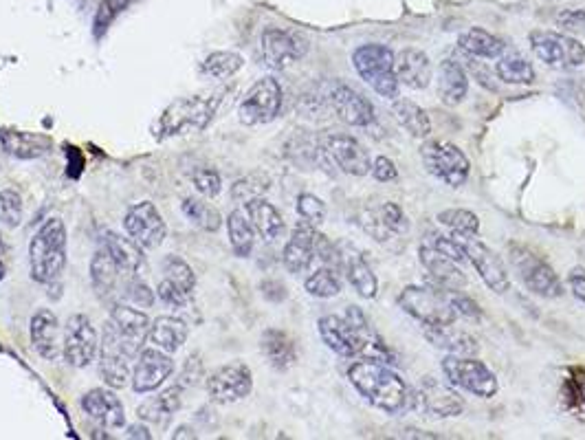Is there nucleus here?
I'll use <instances>...</instances> for the list:
<instances>
[{"label": "nucleus", "instance_id": "obj_38", "mask_svg": "<svg viewBox=\"0 0 585 440\" xmlns=\"http://www.w3.org/2000/svg\"><path fill=\"white\" fill-rule=\"evenodd\" d=\"M187 335H190V328H187V324L181 317L159 315L154 322H150V333H148L150 344L154 348L168 352V355L183 348Z\"/></svg>", "mask_w": 585, "mask_h": 440}, {"label": "nucleus", "instance_id": "obj_14", "mask_svg": "<svg viewBox=\"0 0 585 440\" xmlns=\"http://www.w3.org/2000/svg\"><path fill=\"white\" fill-rule=\"evenodd\" d=\"M205 390L209 394V401L218 405H231L242 399H247L253 390V372L242 361L227 363L207 374Z\"/></svg>", "mask_w": 585, "mask_h": 440}, {"label": "nucleus", "instance_id": "obj_36", "mask_svg": "<svg viewBox=\"0 0 585 440\" xmlns=\"http://www.w3.org/2000/svg\"><path fill=\"white\" fill-rule=\"evenodd\" d=\"M260 350L267 357L271 368L286 372L297 363V346L289 333L280 328H267L260 337Z\"/></svg>", "mask_w": 585, "mask_h": 440}, {"label": "nucleus", "instance_id": "obj_39", "mask_svg": "<svg viewBox=\"0 0 585 440\" xmlns=\"http://www.w3.org/2000/svg\"><path fill=\"white\" fill-rule=\"evenodd\" d=\"M458 49L476 60H498L509 49L498 36L482 27H471L458 36Z\"/></svg>", "mask_w": 585, "mask_h": 440}, {"label": "nucleus", "instance_id": "obj_31", "mask_svg": "<svg viewBox=\"0 0 585 440\" xmlns=\"http://www.w3.org/2000/svg\"><path fill=\"white\" fill-rule=\"evenodd\" d=\"M0 148H3L9 157L14 159H40L53 148V141L47 135L40 132H27V130H0Z\"/></svg>", "mask_w": 585, "mask_h": 440}, {"label": "nucleus", "instance_id": "obj_29", "mask_svg": "<svg viewBox=\"0 0 585 440\" xmlns=\"http://www.w3.org/2000/svg\"><path fill=\"white\" fill-rule=\"evenodd\" d=\"M31 344L38 355L47 361H55L62 355L60 341V319L49 308H42L31 317Z\"/></svg>", "mask_w": 585, "mask_h": 440}, {"label": "nucleus", "instance_id": "obj_8", "mask_svg": "<svg viewBox=\"0 0 585 440\" xmlns=\"http://www.w3.org/2000/svg\"><path fill=\"white\" fill-rule=\"evenodd\" d=\"M445 381L454 385L456 390L478 396V399H493L500 392V381L487 363L476 355H445L440 361Z\"/></svg>", "mask_w": 585, "mask_h": 440}, {"label": "nucleus", "instance_id": "obj_56", "mask_svg": "<svg viewBox=\"0 0 585 440\" xmlns=\"http://www.w3.org/2000/svg\"><path fill=\"white\" fill-rule=\"evenodd\" d=\"M568 289L577 302L585 304V267H572L570 269Z\"/></svg>", "mask_w": 585, "mask_h": 440}, {"label": "nucleus", "instance_id": "obj_11", "mask_svg": "<svg viewBox=\"0 0 585 440\" xmlns=\"http://www.w3.org/2000/svg\"><path fill=\"white\" fill-rule=\"evenodd\" d=\"M535 58L555 71H577L585 66V47L570 33L537 29L528 36Z\"/></svg>", "mask_w": 585, "mask_h": 440}, {"label": "nucleus", "instance_id": "obj_49", "mask_svg": "<svg viewBox=\"0 0 585 440\" xmlns=\"http://www.w3.org/2000/svg\"><path fill=\"white\" fill-rule=\"evenodd\" d=\"M132 0H102L97 7V14H95V22H93V33L95 38L99 40L102 36H106V31L110 29V25L124 14L128 9V5Z\"/></svg>", "mask_w": 585, "mask_h": 440}, {"label": "nucleus", "instance_id": "obj_37", "mask_svg": "<svg viewBox=\"0 0 585 440\" xmlns=\"http://www.w3.org/2000/svg\"><path fill=\"white\" fill-rule=\"evenodd\" d=\"M91 282H93V289L97 291V295L106 300V297L117 295L119 289L124 291V286L128 284V278L119 271L115 260L110 258L102 247H99L91 260Z\"/></svg>", "mask_w": 585, "mask_h": 440}, {"label": "nucleus", "instance_id": "obj_48", "mask_svg": "<svg viewBox=\"0 0 585 440\" xmlns=\"http://www.w3.org/2000/svg\"><path fill=\"white\" fill-rule=\"evenodd\" d=\"M427 245H432L434 249H438L440 253H445L447 258H451L454 262H458L460 267H465L469 264V256H467V247H465V240L454 236V234H440V231H429L425 236Z\"/></svg>", "mask_w": 585, "mask_h": 440}, {"label": "nucleus", "instance_id": "obj_15", "mask_svg": "<svg viewBox=\"0 0 585 440\" xmlns=\"http://www.w3.org/2000/svg\"><path fill=\"white\" fill-rule=\"evenodd\" d=\"M260 42H262L260 44L262 60L273 71L289 69L291 64L300 62L308 51V44L300 33L278 29V27L264 29Z\"/></svg>", "mask_w": 585, "mask_h": 440}, {"label": "nucleus", "instance_id": "obj_27", "mask_svg": "<svg viewBox=\"0 0 585 440\" xmlns=\"http://www.w3.org/2000/svg\"><path fill=\"white\" fill-rule=\"evenodd\" d=\"M394 69L396 80H399L401 86L410 88V91H425L434 80V69L429 55L414 47L394 53Z\"/></svg>", "mask_w": 585, "mask_h": 440}, {"label": "nucleus", "instance_id": "obj_33", "mask_svg": "<svg viewBox=\"0 0 585 440\" xmlns=\"http://www.w3.org/2000/svg\"><path fill=\"white\" fill-rule=\"evenodd\" d=\"M423 335L429 344L438 350H445L447 355H478V339L454 324L447 326H423Z\"/></svg>", "mask_w": 585, "mask_h": 440}, {"label": "nucleus", "instance_id": "obj_20", "mask_svg": "<svg viewBox=\"0 0 585 440\" xmlns=\"http://www.w3.org/2000/svg\"><path fill=\"white\" fill-rule=\"evenodd\" d=\"M174 372V361L159 348H143L137 357L135 368H132V390L137 394H148L159 390L161 385L170 379Z\"/></svg>", "mask_w": 585, "mask_h": 440}, {"label": "nucleus", "instance_id": "obj_46", "mask_svg": "<svg viewBox=\"0 0 585 440\" xmlns=\"http://www.w3.org/2000/svg\"><path fill=\"white\" fill-rule=\"evenodd\" d=\"M242 66H245V58L236 51H214L209 53L205 62L201 64V73L212 80H227L234 77Z\"/></svg>", "mask_w": 585, "mask_h": 440}, {"label": "nucleus", "instance_id": "obj_4", "mask_svg": "<svg viewBox=\"0 0 585 440\" xmlns=\"http://www.w3.org/2000/svg\"><path fill=\"white\" fill-rule=\"evenodd\" d=\"M454 293L443 289L438 284H410L396 297V304L401 306L405 315L416 319L423 326H447L458 322V313L454 308Z\"/></svg>", "mask_w": 585, "mask_h": 440}, {"label": "nucleus", "instance_id": "obj_1", "mask_svg": "<svg viewBox=\"0 0 585 440\" xmlns=\"http://www.w3.org/2000/svg\"><path fill=\"white\" fill-rule=\"evenodd\" d=\"M348 381L363 401L374 410L390 416H401L412 410V390L394 368L381 359H359L348 368Z\"/></svg>", "mask_w": 585, "mask_h": 440}, {"label": "nucleus", "instance_id": "obj_59", "mask_svg": "<svg viewBox=\"0 0 585 440\" xmlns=\"http://www.w3.org/2000/svg\"><path fill=\"white\" fill-rule=\"evenodd\" d=\"M128 436L130 438H143V440H150L152 434L146 425H130L128 427Z\"/></svg>", "mask_w": 585, "mask_h": 440}, {"label": "nucleus", "instance_id": "obj_17", "mask_svg": "<svg viewBox=\"0 0 585 440\" xmlns=\"http://www.w3.org/2000/svg\"><path fill=\"white\" fill-rule=\"evenodd\" d=\"M97 355V330L86 315H71L64 326L62 357L73 368H88Z\"/></svg>", "mask_w": 585, "mask_h": 440}, {"label": "nucleus", "instance_id": "obj_18", "mask_svg": "<svg viewBox=\"0 0 585 440\" xmlns=\"http://www.w3.org/2000/svg\"><path fill=\"white\" fill-rule=\"evenodd\" d=\"M196 289V275L190 264L179 256L163 260V278L157 286V295L163 304L172 308H185L192 302Z\"/></svg>", "mask_w": 585, "mask_h": 440}, {"label": "nucleus", "instance_id": "obj_44", "mask_svg": "<svg viewBox=\"0 0 585 440\" xmlns=\"http://www.w3.org/2000/svg\"><path fill=\"white\" fill-rule=\"evenodd\" d=\"M436 220L445 229H449L451 234L462 238V240L478 238V234H480V218H478V214L471 212V209H465V207L445 209V212H440L436 216Z\"/></svg>", "mask_w": 585, "mask_h": 440}, {"label": "nucleus", "instance_id": "obj_3", "mask_svg": "<svg viewBox=\"0 0 585 440\" xmlns=\"http://www.w3.org/2000/svg\"><path fill=\"white\" fill-rule=\"evenodd\" d=\"M225 95V88H218V91L176 99V102L163 110L159 121L154 124V137L170 139L179 135H190V132H203L212 124Z\"/></svg>", "mask_w": 585, "mask_h": 440}, {"label": "nucleus", "instance_id": "obj_25", "mask_svg": "<svg viewBox=\"0 0 585 440\" xmlns=\"http://www.w3.org/2000/svg\"><path fill=\"white\" fill-rule=\"evenodd\" d=\"M335 115L352 128H368L374 124V106L368 97L357 93L346 84H335L328 95Z\"/></svg>", "mask_w": 585, "mask_h": 440}, {"label": "nucleus", "instance_id": "obj_55", "mask_svg": "<svg viewBox=\"0 0 585 440\" xmlns=\"http://www.w3.org/2000/svg\"><path fill=\"white\" fill-rule=\"evenodd\" d=\"M370 174L374 176V181H379V183H392V181L399 179V170H396L394 161L388 159V157H383V154H381V157L374 159Z\"/></svg>", "mask_w": 585, "mask_h": 440}, {"label": "nucleus", "instance_id": "obj_41", "mask_svg": "<svg viewBox=\"0 0 585 440\" xmlns=\"http://www.w3.org/2000/svg\"><path fill=\"white\" fill-rule=\"evenodd\" d=\"M495 75L504 84L515 86H531L535 82V69L533 62L526 55L506 49L498 60H495Z\"/></svg>", "mask_w": 585, "mask_h": 440}, {"label": "nucleus", "instance_id": "obj_51", "mask_svg": "<svg viewBox=\"0 0 585 440\" xmlns=\"http://www.w3.org/2000/svg\"><path fill=\"white\" fill-rule=\"evenodd\" d=\"M297 216H300L302 220H306V223H311L313 227H319L324 225L326 220V203L322 201V198L315 196V194H300L297 196Z\"/></svg>", "mask_w": 585, "mask_h": 440}, {"label": "nucleus", "instance_id": "obj_9", "mask_svg": "<svg viewBox=\"0 0 585 440\" xmlns=\"http://www.w3.org/2000/svg\"><path fill=\"white\" fill-rule=\"evenodd\" d=\"M509 260L517 278L526 286V291L544 297V300L564 297V282H561L557 271L542 256H537L533 249L524 245H509Z\"/></svg>", "mask_w": 585, "mask_h": 440}, {"label": "nucleus", "instance_id": "obj_13", "mask_svg": "<svg viewBox=\"0 0 585 440\" xmlns=\"http://www.w3.org/2000/svg\"><path fill=\"white\" fill-rule=\"evenodd\" d=\"M284 93L280 82L267 75L253 84L238 106V119L245 126H264L280 115Z\"/></svg>", "mask_w": 585, "mask_h": 440}, {"label": "nucleus", "instance_id": "obj_5", "mask_svg": "<svg viewBox=\"0 0 585 440\" xmlns=\"http://www.w3.org/2000/svg\"><path fill=\"white\" fill-rule=\"evenodd\" d=\"M66 267V227L62 218L44 220L29 242V269L38 284H53Z\"/></svg>", "mask_w": 585, "mask_h": 440}, {"label": "nucleus", "instance_id": "obj_40", "mask_svg": "<svg viewBox=\"0 0 585 440\" xmlns=\"http://www.w3.org/2000/svg\"><path fill=\"white\" fill-rule=\"evenodd\" d=\"M392 115L407 135H412L414 139H427L429 132H432V119H429L427 110L412 99L401 95L392 99Z\"/></svg>", "mask_w": 585, "mask_h": 440}, {"label": "nucleus", "instance_id": "obj_28", "mask_svg": "<svg viewBox=\"0 0 585 440\" xmlns=\"http://www.w3.org/2000/svg\"><path fill=\"white\" fill-rule=\"evenodd\" d=\"M82 410L88 418H93L97 425L108 429H119L126 425V412L124 403L113 390L95 388L88 390L82 396Z\"/></svg>", "mask_w": 585, "mask_h": 440}, {"label": "nucleus", "instance_id": "obj_22", "mask_svg": "<svg viewBox=\"0 0 585 440\" xmlns=\"http://www.w3.org/2000/svg\"><path fill=\"white\" fill-rule=\"evenodd\" d=\"M359 225L363 227V231L370 238H374L377 242H390L392 238H399L407 231V216L401 209V205H396L392 201H385L379 207L374 209H366V212L361 214Z\"/></svg>", "mask_w": 585, "mask_h": 440}, {"label": "nucleus", "instance_id": "obj_2", "mask_svg": "<svg viewBox=\"0 0 585 440\" xmlns=\"http://www.w3.org/2000/svg\"><path fill=\"white\" fill-rule=\"evenodd\" d=\"M317 330L326 348L339 357L355 359L368 350L374 355L372 359H379L377 350L385 357L390 355L377 328L372 326L368 315L359 306H348L344 315H324L317 322Z\"/></svg>", "mask_w": 585, "mask_h": 440}, {"label": "nucleus", "instance_id": "obj_53", "mask_svg": "<svg viewBox=\"0 0 585 440\" xmlns=\"http://www.w3.org/2000/svg\"><path fill=\"white\" fill-rule=\"evenodd\" d=\"M192 183L198 194L205 198H214L223 190V181H220V174L216 170H196L192 174Z\"/></svg>", "mask_w": 585, "mask_h": 440}, {"label": "nucleus", "instance_id": "obj_58", "mask_svg": "<svg viewBox=\"0 0 585 440\" xmlns=\"http://www.w3.org/2000/svg\"><path fill=\"white\" fill-rule=\"evenodd\" d=\"M559 25L570 33H585V11H568L559 18Z\"/></svg>", "mask_w": 585, "mask_h": 440}, {"label": "nucleus", "instance_id": "obj_43", "mask_svg": "<svg viewBox=\"0 0 585 440\" xmlns=\"http://www.w3.org/2000/svg\"><path fill=\"white\" fill-rule=\"evenodd\" d=\"M181 209H183L185 218L190 220L192 225H196L198 229H203V231H209V234H216V231L223 227V216H220L218 209L209 203L207 198L187 196Z\"/></svg>", "mask_w": 585, "mask_h": 440}, {"label": "nucleus", "instance_id": "obj_23", "mask_svg": "<svg viewBox=\"0 0 585 440\" xmlns=\"http://www.w3.org/2000/svg\"><path fill=\"white\" fill-rule=\"evenodd\" d=\"M418 260H421V267L427 271L432 284L443 286V289L449 291H462L469 284L465 269L458 262L447 258L445 253L427 245V242H421V247H418Z\"/></svg>", "mask_w": 585, "mask_h": 440}, {"label": "nucleus", "instance_id": "obj_32", "mask_svg": "<svg viewBox=\"0 0 585 440\" xmlns=\"http://www.w3.org/2000/svg\"><path fill=\"white\" fill-rule=\"evenodd\" d=\"M436 93L445 106H460L469 93V77L456 60H443L436 71Z\"/></svg>", "mask_w": 585, "mask_h": 440}, {"label": "nucleus", "instance_id": "obj_6", "mask_svg": "<svg viewBox=\"0 0 585 440\" xmlns=\"http://www.w3.org/2000/svg\"><path fill=\"white\" fill-rule=\"evenodd\" d=\"M150 333V317L139 311L132 304H117L110 311L108 322L104 326L102 348L121 352V355L137 361L139 352L143 350V341Z\"/></svg>", "mask_w": 585, "mask_h": 440}, {"label": "nucleus", "instance_id": "obj_60", "mask_svg": "<svg viewBox=\"0 0 585 440\" xmlns=\"http://www.w3.org/2000/svg\"><path fill=\"white\" fill-rule=\"evenodd\" d=\"M172 438H196V434H194V429H190V427H179L172 434Z\"/></svg>", "mask_w": 585, "mask_h": 440}, {"label": "nucleus", "instance_id": "obj_47", "mask_svg": "<svg viewBox=\"0 0 585 440\" xmlns=\"http://www.w3.org/2000/svg\"><path fill=\"white\" fill-rule=\"evenodd\" d=\"M130 359L113 355V352H99V377L104 379L108 388H124L132 377V366Z\"/></svg>", "mask_w": 585, "mask_h": 440}, {"label": "nucleus", "instance_id": "obj_24", "mask_svg": "<svg viewBox=\"0 0 585 440\" xmlns=\"http://www.w3.org/2000/svg\"><path fill=\"white\" fill-rule=\"evenodd\" d=\"M339 269L363 300H374V297H377L379 293L377 273L372 271L368 260L363 258V253L357 247L348 245V242L339 245Z\"/></svg>", "mask_w": 585, "mask_h": 440}, {"label": "nucleus", "instance_id": "obj_52", "mask_svg": "<svg viewBox=\"0 0 585 440\" xmlns=\"http://www.w3.org/2000/svg\"><path fill=\"white\" fill-rule=\"evenodd\" d=\"M22 220V198L14 190H0V225L18 227Z\"/></svg>", "mask_w": 585, "mask_h": 440}, {"label": "nucleus", "instance_id": "obj_7", "mask_svg": "<svg viewBox=\"0 0 585 440\" xmlns=\"http://www.w3.org/2000/svg\"><path fill=\"white\" fill-rule=\"evenodd\" d=\"M352 66L377 95L390 99V102L399 97L401 84L396 80L394 51L390 47H385L381 42L361 44L352 51Z\"/></svg>", "mask_w": 585, "mask_h": 440}, {"label": "nucleus", "instance_id": "obj_34", "mask_svg": "<svg viewBox=\"0 0 585 440\" xmlns=\"http://www.w3.org/2000/svg\"><path fill=\"white\" fill-rule=\"evenodd\" d=\"M183 405V385H172V388L159 392L157 396H152V399L143 401L137 407V414L141 421H146L150 425H157V427H168L172 416L181 410Z\"/></svg>", "mask_w": 585, "mask_h": 440}, {"label": "nucleus", "instance_id": "obj_35", "mask_svg": "<svg viewBox=\"0 0 585 440\" xmlns=\"http://www.w3.org/2000/svg\"><path fill=\"white\" fill-rule=\"evenodd\" d=\"M242 209H245L253 229H256V236H260L264 242H275L284 236V218L278 212V207L271 205L264 196L253 198Z\"/></svg>", "mask_w": 585, "mask_h": 440}, {"label": "nucleus", "instance_id": "obj_42", "mask_svg": "<svg viewBox=\"0 0 585 440\" xmlns=\"http://www.w3.org/2000/svg\"><path fill=\"white\" fill-rule=\"evenodd\" d=\"M227 231L231 249H234L236 256L249 258L253 245H256V229H253L245 209H234V212L227 216Z\"/></svg>", "mask_w": 585, "mask_h": 440}, {"label": "nucleus", "instance_id": "obj_62", "mask_svg": "<svg viewBox=\"0 0 585 440\" xmlns=\"http://www.w3.org/2000/svg\"><path fill=\"white\" fill-rule=\"evenodd\" d=\"M583 401H585V383H583Z\"/></svg>", "mask_w": 585, "mask_h": 440}, {"label": "nucleus", "instance_id": "obj_19", "mask_svg": "<svg viewBox=\"0 0 585 440\" xmlns=\"http://www.w3.org/2000/svg\"><path fill=\"white\" fill-rule=\"evenodd\" d=\"M465 247H467L469 264L478 271L480 280L489 291L502 295L511 289V275H509V269H506V262L487 245V242L471 238V240H465Z\"/></svg>", "mask_w": 585, "mask_h": 440}, {"label": "nucleus", "instance_id": "obj_54", "mask_svg": "<svg viewBox=\"0 0 585 440\" xmlns=\"http://www.w3.org/2000/svg\"><path fill=\"white\" fill-rule=\"evenodd\" d=\"M124 295L128 297V300L135 304V306H146L150 308L154 304V291L150 289V286L146 282H141L139 278H132L128 280V284L124 286Z\"/></svg>", "mask_w": 585, "mask_h": 440}, {"label": "nucleus", "instance_id": "obj_10", "mask_svg": "<svg viewBox=\"0 0 585 440\" xmlns=\"http://www.w3.org/2000/svg\"><path fill=\"white\" fill-rule=\"evenodd\" d=\"M412 412L418 416L443 421V418H456L465 412V399L460 396L449 381L438 377H423L421 383L412 390Z\"/></svg>", "mask_w": 585, "mask_h": 440}, {"label": "nucleus", "instance_id": "obj_21", "mask_svg": "<svg viewBox=\"0 0 585 440\" xmlns=\"http://www.w3.org/2000/svg\"><path fill=\"white\" fill-rule=\"evenodd\" d=\"M324 152L337 168L350 176H366L372 170V159L361 141L350 135H328Z\"/></svg>", "mask_w": 585, "mask_h": 440}, {"label": "nucleus", "instance_id": "obj_50", "mask_svg": "<svg viewBox=\"0 0 585 440\" xmlns=\"http://www.w3.org/2000/svg\"><path fill=\"white\" fill-rule=\"evenodd\" d=\"M269 187H271V181L267 179V176L256 172V174L247 176V179H240L234 187H231V198L245 205V203L253 201V198H260V196L267 194Z\"/></svg>", "mask_w": 585, "mask_h": 440}, {"label": "nucleus", "instance_id": "obj_26", "mask_svg": "<svg viewBox=\"0 0 585 440\" xmlns=\"http://www.w3.org/2000/svg\"><path fill=\"white\" fill-rule=\"evenodd\" d=\"M315 240H317V227H313L306 220H297L289 242L284 245L282 262L289 273L300 275L311 269L315 256Z\"/></svg>", "mask_w": 585, "mask_h": 440}, {"label": "nucleus", "instance_id": "obj_30", "mask_svg": "<svg viewBox=\"0 0 585 440\" xmlns=\"http://www.w3.org/2000/svg\"><path fill=\"white\" fill-rule=\"evenodd\" d=\"M99 247H102L110 258L115 260L119 271L126 275L128 280L137 278L141 267H143V249L137 245L130 236L124 238L115 234V231H104L102 238H99Z\"/></svg>", "mask_w": 585, "mask_h": 440}, {"label": "nucleus", "instance_id": "obj_45", "mask_svg": "<svg viewBox=\"0 0 585 440\" xmlns=\"http://www.w3.org/2000/svg\"><path fill=\"white\" fill-rule=\"evenodd\" d=\"M304 289L308 295L319 297V300H330V297H337L344 289V282H341V271L335 267H328V264H322V267L315 269L311 275H308L304 282Z\"/></svg>", "mask_w": 585, "mask_h": 440}, {"label": "nucleus", "instance_id": "obj_16", "mask_svg": "<svg viewBox=\"0 0 585 440\" xmlns=\"http://www.w3.org/2000/svg\"><path fill=\"white\" fill-rule=\"evenodd\" d=\"M124 229L141 249L148 251L161 247L165 234H168L165 220L152 201H141L132 205L124 216Z\"/></svg>", "mask_w": 585, "mask_h": 440}, {"label": "nucleus", "instance_id": "obj_57", "mask_svg": "<svg viewBox=\"0 0 585 440\" xmlns=\"http://www.w3.org/2000/svg\"><path fill=\"white\" fill-rule=\"evenodd\" d=\"M454 308L458 317H480L482 311L480 306L471 300V297H467L462 291H456L454 293Z\"/></svg>", "mask_w": 585, "mask_h": 440}, {"label": "nucleus", "instance_id": "obj_12", "mask_svg": "<svg viewBox=\"0 0 585 440\" xmlns=\"http://www.w3.org/2000/svg\"><path fill=\"white\" fill-rule=\"evenodd\" d=\"M421 159L425 170L432 174L434 179L454 187V190H458V187L469 181L471 161L456 143L445 139L425 141L421 146Z\"/></svg>", "mask_w": 585, "mask_h": 440}, {"label": "nucleus", "instance_id": "obj_61", "mask_svg": "<svg viewBox=\"0 0 585 440\" xmlns=\"http://www.w3.org/2000/svg\"><path fill=\"white\" fill-rule=\"evenodd\" d=\"M5 278V251H3V242H0V280Z\"/></svg>", "mask_w": 585, "mask_h": 440}]
</instances>
